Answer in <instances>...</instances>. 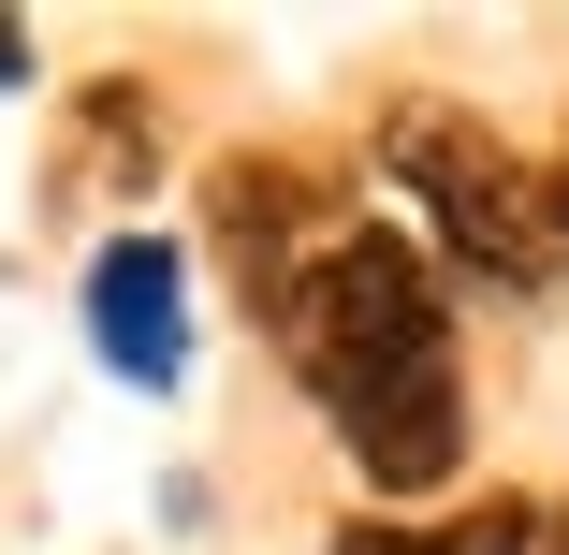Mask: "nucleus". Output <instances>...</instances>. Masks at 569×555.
<instances>
[{
    "label": "nucleus",
    "mask_w": 569,
    "mask_h": 555,
    "mask_svg": "<svg viewBox=\"0 0 569 555\" xmlns=\"http://www.w3.org/2000/svg\"><path fill=\"white\" fill-rule=\"evenodd\" d=\"M263 321H278V366L307 380V409L336 424V454L366 468V497H438L468 468V337H452L438 264L395 219H351Z\"/></svg>",
    "instance_id": "f257e3e1"
},
{
    "label": "nucleus",
    "mask_w": 569,
    "mask_h": 555,
    "mask_svg": "<svg viewBox=\"0 0 569 555\" xmlns=\"http://www.w3.org/2000/svg\"><path fill=\"white\" fill-rule=\"evenodd\" d=\"M540 497H482V512H452V526H336V555H540Z\"/></svg>",
    "instance_id": "20e7f679"
},
{
    "label": "nucleus",
    "mask_w": 569,
    "mask_h": 555,
    "mask_svg": "<svg viewBox=\"0 0 569 555\" xmlns=\"http://www.w3.org/2000/svg\"><path fill=\"white\" fill-rule=\"evenodd\" d=\"M380 161L423 190V219H438V249L468 264V278H497V293H540L569 249H555V176H526L497 132H468V118H438V102H409V118L380 132Z\"/></svg>",
    "instance_id": "f03ea898"
},
{
    "label": "nucleus",
    "mask_w": 569,
    "mask_h": 555,
    "mask_svg": "<svg viewBox=\"0 0 569 555\" xmlns=\"http://www.w3.org/2000/svg\"><path fill=\"white\" fill-rule=\"evenodd\" d=\"M540 555H569V512H555V526H540Z\"/></svg>",
    "instance_id": "0eeeda50"
},
{
    "label": "nucleus",
    "mask_w": 569,
    "mask_h": 555,
    "mask_svg": "<svg viewBox=\"0 0 569 555\" xmlns=\"http://www.w3.org/2000/svg\"><path fill=\"white\" fill-rule=\"evenodd\" d=\"M88 351H102V380H132V395L190 380V249L176 235H102L88 249Z\"/></svg>",
    "instance_id": "7ed1b4c3"
},
{
    "label": "nucleus",
    "mask_w": 569,
    "mask_h": 555,
    "mask_svg": "<svg viewBox=\"0 0 569 555\" xmlns=\"http://www.w3.org/2000/svg\"><path fill=\"white\" fill-rule=\"evenodd\" d=\"M0 88H30V30L16 16H0Z\"/></svg>",
    "instance_id": "39448f33"
},
{
    "label": "nucleus",
    "mask_w": 569,
    "mask_h": 555,
    "mask_svg": "<svg viewBox=\"0 0 569 555\" xmlns=\"http://www.w3.org/2000/svg\"><path fill=\"white\" fill-rule=\"evenodd\" d=\"M555 249H569V176H555Z\"/></svg>",
    "instance_id": "423d86ee"
}]
</instances>
